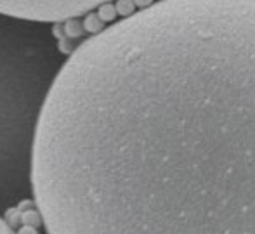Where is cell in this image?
Instances as JSON below:
<instances>
[{"mask_svg":"<svg viewBox=\"0 0 255 234\" xmlns=\"http://www.w3.org/2000/svg\"><path fill=\"white\" fill-rule=\"evenodd\" d=\"M82 26H84V31H89V33H92V35H96L104 30V23L99 19L96 12L85 14L84 21H82Z\"/></svg>","mask_w":255,"mask_h":234,"instance_id":"obj_5","label":"cell"},{"mask_svg":"<svg viewBox=\"0 0 255 234\" xmlns=\"http://www.w3.org/2000/svg\"><path fill=\"white\" fill-rule=\"evenodd\" d=\"M0 234H16V231L3 219H0Z\"/></svg>","mask_w":255,"mask_h":234,"instance_id":"obj_9","label":"cell"},{"mask_svg":"<svg viewBox=\"0 0 255 234\" xmlns=\"http://www.w3.org/2000/svg\"><path fill=\"white\" fill-rule=\"evenodd\" d=\"M115 0H0V14L40 23H63Z\"/></svg>","mask_w":255,"mask_h":234,"instance_id":"obj_3","label":"cell"},{"mask_svg":"<svg viewBox=\"0 0 255 234\" xmlns=\"http://www.w3.org/2000/svg\"><path fill=\"white\" fill-rule=\"evenodd\" d=\"M134 2V5H135V9H148L149 5H153L156 0H132Z\"/></svg>","mask_w":255,"mask_h":234,"instance_id":"obj_8","label":"cell"},{"mask_svg":"<svg viewBox=\"0 0 255 234\" xmlns=\"http://www.w3.org/2000/svg\"><path fill=\"white\" fill-rule=\"evenodd\" d=\"M63 56L51 23L0 14V174L31 168L37 120Z\"/></svg>","mask_w":255,"mask_h":234,"instance_id":"obj_2","label":"cell"},{"mask_svg":"<svg viewBox=\"0 0 255 234\" xmlns=\"http://www.w3.org/2000/svg\"><path fill=\"white\" fill-rule=\"evenodd\" d=\"M115 10H117V16L128 17L135 12V5L132 0H115Z\"/></svg>","mask_w":255,"mask_h":234,"instance_id":"obj_7","label":"cell"},{"mask_svg":"<svg viewBox=\"0 0 255 234\" xmlns=\"http://www.w3.org/2000/svg\"><path fill=\"white\" fill-rule=\"evenodd\" d=\"M63 30L64 37L70 38V40L82 37V33H84V26H82V21L78 17H70V19L63 21Z\"/></svg>","mask_w":255,"mask_h":234,"instance_id":"obj_4","label":"cell"},{"mask_svg":"<svg viewBox=\"0 0 255 234\" xmlns=\"http://www.w3.org/2000/svg\"><path fill=\"white\" fill-rule=\"evenodd\" d=\"M16 234H37V231H35L33 226H23Z\"/></svg>","mask_w":255,"mask_h":234,"instance_id":"obj_10","label":"cell"},{"mask_svg":"<svg viewBox=\"0 0 255 234\" xmlns=\"http://www.w3.org/2000/svg\"><path fill=\"white\" fill-rule=\"evenodd\" d=\"M158 2H161V0H158Z\"/></svg>","mask_w":255,"mask_h":234,"instance_id":"obj_11","label":"cell"},{"mask_svg":"<svg viewBox=\"0 0 255 234\" xmlns=\"http://www.w3.org/2000/svg\"><path fill=\"white\" fill-rule=\"evenodd\" d=\"M96 10H98V17L103 21L104 24L106 23H113L115 19H117V10H115V3L113 2H104L101 3L99 7H96Z\"/></svg>","mask_w":255,"mask_h":234,"instance_id":"obj_6","label":"cell"},{"mask_svg":"<svg viewBox=\"0 0 255 234\" xmlns=\"http://www.w3.org/2000/svg\"><path fill=\"white\" fill-rule=\"evenodd\" d=\"M30 182L47 234H255V0H161L82 42Z\"/></svg>","mask_w":255,"mask_h":234,"instance_id":"obj_1","label":"cell"}]
</instances>
